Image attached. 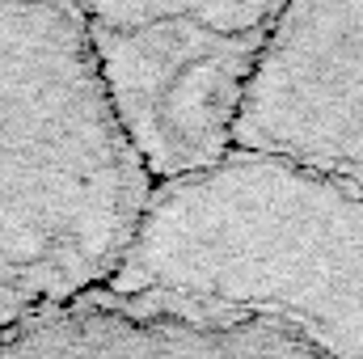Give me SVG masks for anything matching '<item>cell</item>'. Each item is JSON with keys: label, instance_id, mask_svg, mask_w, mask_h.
Here are the masks:
<instances>
[{"label": "cell", "instance_id": "1", "mask_svg": "<svg viewBox=\"0 0 363 359\" xmlns=\"http://www.w3.org/2000/svg\"><path fill=\"white\" fill-rule=\"evenodd\" d=\"M152 182L127 148L81 4H0V338L118 275Z\"/></svg>", "mask_w": 363, "mask_h": 359}, {"label": "cell", "instance_id": "2", "mask_svg": "<svg viewBox=\"0 0 363 359\" xmlns=\"http://www.w3.org/2000/svg\"><path fill=\"white\" fill-rule=\"evenodd\" d=\"M110 292L271 317L330 359H363V186L237 148L157 186Z\"/></svg>", "mask_w": 363, "mask_h": 359}, {"label": "cell", "instance_id": "3", "mask_svg": "<svg viewBox=\"0 0 363 359\" xmlns=\"http://www.w3.org/2000/svg\"><path fill=\"white\" fill-rule=\"evenodd\" d=\"M106 106L152 186L237 153L241 110L279 4H81Z\"/></svg>", "mask_w": 363, "mask_h": 359}, {"label": "cell", "instance_id": "4", "mask_svg": "<svg viewBox=\"0 0 363 359\" xmlns=\"http://www.w3.org/2000/svg\"><path fill=\"white\" fill-rule=\"evenodd\" d=\"M237 148L363 186V0L279 4Z\"/></svg>", "mask_w": 363, "mask_h": 359}, {"label": "cell", "instance_id": "5", "mask_svg": "<svg viewBox=\"0 0 363 359\" xmlns=\"http://www.w3.org/2000/svg\"><path fill=\"white\" fill-rule=\"evenodd\" d=\"M0 359H330L271 317L157 292H93L0 338Z\"/></svg>", "mask_w": 363, "mask_h": 359}]
</instances>
